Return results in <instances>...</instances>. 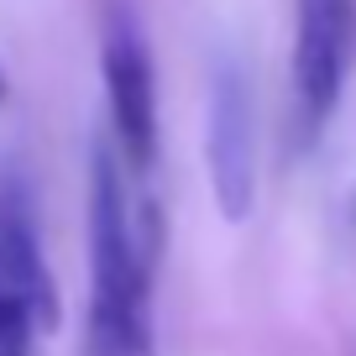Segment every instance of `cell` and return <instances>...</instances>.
Segmentation results:
<instances>
[{
	"label": "cell",
	"instance_id": "1",
	"mask_svg": "<svg viewBox=\"0 0 356 356\" xmlns=\"http://www.w3.org/2000/svg\"><path fill=\"white\" fill-rule=\"evenodd\" d=\"M84 356H152V252L131 215L126 157L89 152V325Z\"/></svg>",
	"mask_w": 356,
	"mask_h": 356
},
{
	"label": "cell",
	"instance_id": "5",
	"mask_svg": "<svg viewBox=\"0 0 356 356\" xmlns=\"http://www.w3.org/2000/svg\"><path fill=\"white\" fill-rule=\"evenodd\" d=\"M0 299L32 309L47 330L58 325V289L42 257L37 204L16 168H0Z\"/></svg>",
	"mask_w": 356,
	"mask_h": 356
},
{
	"label": "cell",
	"instance_id": "2",
	"mask_svg": "<svg viewBox=\"0 0 356 356\" xmlns=\"http://www.w3.org/2000/svg\"><path fill=\"white\" fill-rule=\"evenodd\" d=\"M356 58V0H293V142L314 136L341 111Z\"/></svg>",
	"mask_w": 356,
	"mask_h": 356
},
{
	"label": "cell",
	"instance_id": "3",
	"mask_svg": "<svg viewBox=\"0 0 356 356\" xmlns=\"http://www.w3.org/2000/svg\"><path fill=\"white\" fill-rule=\"evenodd\" d=\"M100 79L111 105V136L121 147L126 168L147 173L157 163V74L152 47L126 0H105L100 16Z\"/></svg>",
	"mask_w": 356,
	"mask_h": 356
},
{
	"label": "cell",
	"instance_id": "6",
	"mask_svg": "<svg viewBox=\"0 0 356 356\" xmlns=\"http://www.w3.org/2000/svg\"><path fill=\"white\" fill-rule=\"evenodd\" d=\"M0 100H6V74H0Z\"/></svg>",
	"mask_w": 356,
	"mask_h": 356
},
{
	"label": "cell",
	"instance_id": "4",
	"mask_svg": "<svg viewBox=\"0 0 356 356\" xmlns=\"http://www.w3.org/2000/svg\"><path fill=\"white\" fill-rule=\"evenodd\" d=\"M204 168L225 220H246L257 204V105L236 63L210 79V121H204Z\"/></svg>",
	"mask_w": 356,
	"mask_h": 356
}]
</instances>
